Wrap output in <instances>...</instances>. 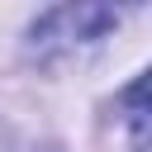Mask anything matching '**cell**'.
Returning a JSON list of instances; mask_svg holds the SVG:
<instances>
[{"instance_id": "1", "label": "cell", "mask_w": 152, "mask_h": 152, "mask_svg": "<svg viewBox=\"0 0 152 152\" xmlns=\"http://www.w3.org/2000/svg\"><path fill=\"white\" fill-rule=\"evenodd\" d=\"M119 19H124V10H114V5H52L28 28V57L52 66L71 52L95 48Z\"/></svg>"}, {"instance_id": "3", "label": "cell", "mask_w": 152, "mask_h": 152, "mask_svg": "<svg viewBox=\"0 0 152 152\" xmlns=\"http://www.w3.org/2000/svg\"><path fill=\"white\" fill-rule=\"evenodd\" d=\"M0 152H14V138H10V128L0 124Z\"/></svg>"}, {"instance_id": "2", "label": "cell", "mask_w": 152, "mask_h": 152, "mask_svg": "<svg viewBox=\"0 0 152 152\" xmlns=\"http://www.w3.org/2000/svg\"><path fill=\"white\" fill-rule=\"evenodd\" d=\"M119 114H124V128H128L133 152H152V66H147L138 81L124 86Z\"/></svg>"}]
</instances>
